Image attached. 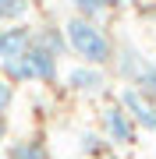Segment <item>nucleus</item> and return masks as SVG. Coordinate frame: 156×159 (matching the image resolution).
<instances>
[{
  "mask_svg": "<svg viewBox=\"0 0 156 159\" xmlns=\"http://www.w3.org/2000/svg\"><path fill=\"white\" fill-rule=\"evenodd\" d=\"M4 138H7V120L0 117V142H4Z\"/></svg>",
  "mask_w": 156,
  "mask_h": 159,
  "instance_id": "nucleus-13",
  "label": "nucleus"
},
{
  "mask_svg": "<svg viewBox=\"0 0 156 159\" xmlns=\"http://www.w3.org/2000/svg\"><path fill=\"white\" fill-rule=\"evenodd\" d=\"M68 89H75V92H103L106 89V74H103V67H92V64H78V67H71L68 71Z\"/></svg>",
  "mask_w": 156,
  "mask_h": 159,
  "instance_id": "nucleus-6",
  "label": "nucleus"
},
{
  "mask_svg": "<svg viewBox=\"0 0 156 159\" xmlns=\"http://www.w3.org/2000/svg\"><path fill=\"white\" fill-rule=\"evenodd\" d=\"M64 39H68V50L75 53L82 64H92V67H103V64H114V53L117 46L114 39L106 35V29L92 18H82V14H71L64 21Z\"/></svg>",
  "mask_w": 156,
  "mask_h": 159,
  "instance_id": "nucleus-1",
  "label": "nucleus"
},
{
  "mask_svg": "<svg viewBox=\"0 0 156 159\" xmlns=\"http://www.w3.org/2000/svg\"><path fill=\"white\" fill-rule=\"evenodd\" d=\"M110 4H135V0H110Z\"/></svg>",
  "mask_w": 156,
  "mask_h": 159,
  "instance_id": "nucleus-14",
  "label": "nucleus"
},
{
  "mask_svg": "<svg viewBox=\"0 0 156 159\" xmlns=\"http://www.w3.org/2000/svg\"><path fill=\"white\" fill-rule=\"evenodd\" d=\"M82 148H85V152H103V138H96V134H85V138H82Z\"/></svg>",
  "mask_w": 156,
  "mask_h": 159,
  "instance_id": "nucleus-12",
  "label": "nucleus"
},
{
  "mask_svg": "<svg viewBox=\"0 0 156 159\" xmlns=\"http://www.w3.org/2000/svg\"><path fill=\"white\" fill-rule=\"evenodd\" d=\"M11 102H14V85L7 78H0V117L11 110Z\"/></svg>",
  "mask_w": 156,
  "mask_h": 159,
  "instance_id": "nucleus-11",
  "label": "nucleus"
},
{
  "mask_svg": "<svg viewBox=\"0 0 156 159\" xmlns=\"http://www.w3.org/2000/svg\"><path fill=\"white\" fill-rule=\"evenodd\" d=\"M139 92H145L149 99H156V64L153 60H145L142 67H139V74H135V81H131Z\"/></svg>",
  "mask_w": 156,
  "mask_h": 159,
  "instance_id": "nucleus-8",
  "label": "nucleus"
},
{
  "mask_svg": "<svg viewBox=\"0 0 156 159\" xmlns=\"http://www.w3.org/2000/svg\"><path fill=\"white\" fill-rule=\"evenodd\" d=\"M7 159H46V148L39 142H14L7 148Z\"/></svg>",
  "mask_w": 156,
  "mask_h": 159,
  "instance_id": "nucleus-10",
  "label": "nucleus"
},
{
  "mask_svg": "<svg viewBox=\"0 0 156 159\" xmlns=\"http://www.w3.org/2000/svg\"><path fill=\"white\" fill-rule=\"evenodd\" d=\"M29 11H32V0H0V21L4 25L21 21Z\"/></svg>",
  "mask_w": 156,
  "mask_h": 159,
  "instance_id": "nucleus-7",
  "label": "nucleus"
},
{
  "mask_svg": "<svg viewBox=\"0 0 156 159\" xmlns=\"http://www.w3.org/2000/svg\"><path fill=\"white\" fill-rule=\"evenodd\" d=\"M135 131L139 127H135V120L124 113L121 102H110V106L103 110V138L106 142L128 148V145H135Z\"/></svg>",
  "mask_w": 156,
  "mask_h": 159,
  "instance_id": "nucleus-3",
  "label": "nucleus"
},
{
  "mask_svg": "<svg viewBox=\"0 0 156 159\" xmlns=\"http://www.w3.org/2000/svg\"><path fill=\"white\" fill-rule=\"evenodd\" d=\"M25 64H29V74L32 81H57V53L50 50V46H43L39 39L32 35V46L25 50Z\"/></svg>",
  "mask_w": 156,
  "mask_h": 159,
  "instance_id": "nucleus-4",
  "label": "nucleus"
},
{
  "mask_svg": "<svg viewBox=\"0 0 156 159\" xmlns=\"http://www.w3.org/2000/svg\"><path fill=\"white\" fill-rule=\"evenodd\" d=\"M117 102L124 106V113L135 120V127L149 131V134H156V99H149L145 92H139L135 85H124L117 89Z\"/></svg>",
  "mask_w": 156,
  "mask_h": 159,
  "instance_id": "nucleus-2",
  "label": "nucleus"
},
{
  "mask_svg": "<svg viewBox=\"0 0 156 159\" xmlns=\"http://www.w3.org/2000/svg\"><path fill=\"white\" fill-rule=\"evenodd\" d=\"M68 4L75 7V14H82V18H92V21H96V18H103L110 7H114L110 0H68Z\"/></svg>",
  "mask_w": 156,
  "mask_h": 159,
  "instance_id": "nucleus-9",
  "label": "nucleus"
},
{
  "mask_svg": "<svg viewBox=\"0 0 156 159\" xmlns=\"http://www.w3.org/2000/svg\"><path fill=\"white\" fill-rule=\"evenodd\" d=\"M32 35L35 32L29 29V25H21V21L0 29V64H11L18 57H25V50L32 46Z\"/></svg>",
  "mask_w": 156,
  "mask_h": 159,
  "instance_id": "nucleus-5",
  "label": "nucleus"
}]
</instances>
